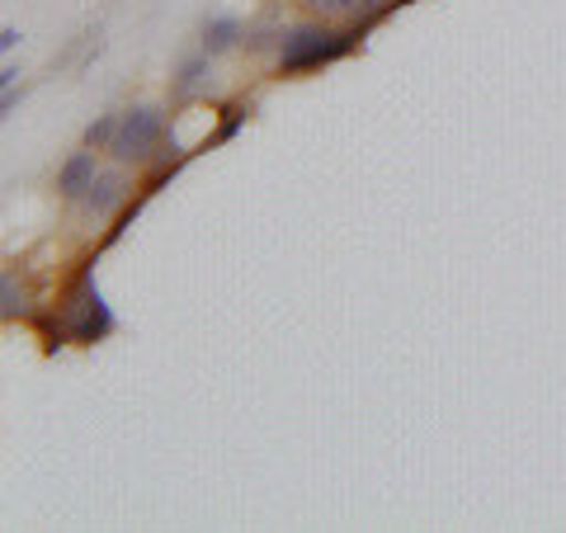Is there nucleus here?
<instances>
[{
  "label": "nucleus",
  "mask_w": 566,
  "mask_h": 533,
  "mask_svg": "<svg viewBox=\"0 0 566 533\" xmlns=\"http://www.w3.org/2000/svg\"><path fill=\"white\" fill-rule=\"evenodd\" d=\"M123 199H128V180H123V170H99L95 185L85 189L81 208L91 212V218H109L114 208H123Z\"/></svg>",
  "instance_id": "39448f33"
},
{
  "label": "nucleus",
  "mask_w": 566,
  "mask_h": 533,
  "mask_svg": "<svg viewBox=\"0 0 566 533\" xmlns=\"http://www.w3.org/2000/svg\"><path fill=\"white\" fill-rule=\"evenodd\" d=\"M95 175H99V166H95V147L71 151L66 161H62V170H57V194H62L66 203H81V199H85V189L95 185Z\"/></svg>",
  "instance_id": "20e7f679"
},
{
  "label": "nucleus",
  "mask_w": 566,
  "mask_h": 533,
  "mask_svg": "<svg viewBox=\"0 0 566 533\" xmlns=\"http://www.w3.org/2000/svg\"><path fill=\"white\" fill-rule=\"evenodd\" d=\"M245 118H251V104H227V109H222V128L218 133H212V137H218V142H227V137H237V128H241V123Z\"/></svg>",
  "instance_id": "9b49d317"
},
{
  "label": "nucleus",
  "mask_w": 566,
  "mask_h": 533,
  "mask_svg": "<svg viewBox=\"0 0 566 533\" xmlns=\"http://www.w3.org/2000/svg\"><path fill=\"white\" fill-rule=\"evenodd\" d=\"M359 43H364V33L354 24L335 29V24H326L322 14H316V20H303V24L283 29L279 71H283V76H303V71H316V66H331V62L349 58Z\"/></svg>",
  "instance_id": "f257e3e1"
},
{
  "label": "nucleus",
  "mask_w": 566,
  "mask_h": 533,
  "mask_svg": "<svg viewBox=\"0 0 566 533\" xmlns=\"http://www.w3.org/2000/svg\"><path fill=\"white\" fill-rule=\"evenodd\" d=\"M14 81H20V66H14V62H6V71H0V85H6V91H10Z\"/></svg>",
  "instance_id": "4468645a"
},
{
  "label": "nucleus",
  "mask_w": 566,
  "mask_h": 533,
  "mask_svg": "<svg viewBox=\"0 0 566 533\" xmlns=\"http://www.w3.org/2000/svg\"><path fill=\"white\" fill-rule=\"evenodd\" d=\"M0 316H6V322H20V316H29V289L20 283V274H14V270L0 274Z\"/></svg>",
  "instance_id": "6e6552de"
},
{
  "label": "nucleus",
  "mask_w": 566,
  "mask_h": 533,
  "mask_svg": "<svg viewBox=\"0 0 566 533\" xmlns=\"http://www.w3.org/2000/svg\"><path fill=\"white\" fill-rule=\"evenodd\" d=\"M279 43H283V24H274V20L245 29V52H270V48L279 52Z\"/></svg>",
  "instance_id": "1a4fd4ad"
},
{
  "label": "nucleus",
  "mask_w": 566,
  "mask_h": 533,
  "mask_svg": "<svg viewBox=\"0 0 566 533\" xmlns=\"http://www.w3.org/2000/svg\"><path fill=\"white\" fill-rule=\"evenodd\" d=\"M406 6H416V0H387V14H392V10H406Z\"/></svg>",
  "instance_id": "2eb2a0df"
},
{
  "label": "nucleus",
  "mask_w": 566,
  "mask_h": 533,
  "mask_svg": "<svg viewBox=\"0 0 566 533\" xmlns=\"http://www.w3.org/2000/svg\"><path fill=\"white\" fill-rule=\"evenodd\" d=\"M114 133H118V114H99L91 128H85V147H95V151H99V147H109Z\"/></svg>",
  "instance_id": "9d476101"
},
{
  "label": "nucleus",
  "mask_w": 566,
  "mask_h": 533,
  "mask_svg": "<svg viewBox=\"0 0 566 533\" xmlns=\"http://www.w3.org/2000/svg\"><path fill=\"white\" fill-rule=\"evenodd\" d=\"M241 43H245V24L237 20V14H208V20H203L199 48L212 52V58H222V52H232V48H241Z\"/></svg>",
  "instance_id": "423d86ee"
},
{
  "label": "nucleus",
  "mask_w": 566,
  "mask_h": 533,
  "mask_svg": "<svg viewBox=\"0 0 566 533\" xmlns=\"http://www.w3.org/2000/svg\"><path fill=\"white\" fill-rule=\"evenodd\" d=\"M57 316L66 322V331H71V341H76V345H99V341H109V335L118 331V316H114L109 302H104V289L95 283L91 270H85L66 289Z\"/></svg>",
  "instance_id": "f03ea898"
},
{
  "label": "nucleus",
  "mask_w": 566,
  "mask_h": 533,
  "mask_svg": "<svg viewBox=\"0 0 566 533\" xmlns=\"http://www.w3.org/2000/svg\"><path fill=\"white\" fill-rule=\"evenodd\" d=\"M208 76H212V52H189V58L180 62V71H175V81H170V95L175 100H189L193 91H203L208 85Z\"/></svg>",
  "instance_id": "0eeeda50"
},
{
  "label": "nucleus",
  "mask_w": 566,
  "mask_h": 533,
  "mask_svg": "<svg viewBox=\"0 0 566 533\" xmlns=\"http://www.w3.org/2000/svg\"><path fill=\"white\" fill-rule=\"evenodd\" d=\"M312 14H322V20H335V14H349V10H364V0H307Z\"/></svg>",
  "instance_id": "f8f14e48"
},
{
  "label": "nucleus",
  "mask_w": 566,
  "mask_h": 533,
  "mask_svg": "<svg viewBox=\"0 0 566 533\" xmlns=\"http://www.w3.org/2000/svg\"><path fill=\"white\" fill-rule=\"evenodd\" d=\"M20 39H24V33L14 24H6V29H0V52H14V48H20Z\"/></svg>",
  "instance_id": "ddd939ff"
},
{
  "label": "nucleus",
  "mask_w": 566,
  "mask_h": 533,
  "mask_svg": "<svg viewBox=\"0 0 566 533\" xmlns=\"http://www.w3.org/2000/svg\"><path fill=\"white\" fill-rule=\"evenodd\" d=\"M270 6H289V0H270Z\"/></svg>",
  "instance_id": "dca6fc26"
},
{
  "label": "nucleus",
  "mask_w": 566,
  "mask_h": 533,
  "mask_svg": "<svg viewBox=\"0 0 566 533\" xmlns=\"http://www.w3.org/2000/svg\"><path fill=\"white\" fill-rule=\"evenodd\" d=\"M161 137H166V109L161 104H133V109L118 114V133L109 142V156L118 166H142V161L156 156Z\"/></svg>",
  "instance_id": "7ed1b4c3"
}]
</instances>
